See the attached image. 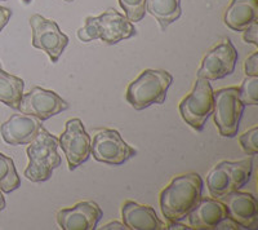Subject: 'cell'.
Masks as SVG:
<instances>
[{
    "label": "cell",
    "mask_w": 258,
    "mask_h": 230,
    "mask_svg": "<svg viewBox=\"0 0 258 230\" xmlns=\"http://www.w3.org/2000/svg\"><path fill=\"white\" fill-rule=\"evenodd\" d=\"M136 34L137 30L125 16L115 9H107L97 17H87L84 26L78 31V38L84 43L101 39L106 44L114 45Z\"/></svg>",
    "instance_id": "2"
},
{
    "label": "cell",
    "mask_w": 258,
    "mask_h": 230,
    "mask_svg": "<svg viewBox=\"0 0 258 230\" xmlns=\"http://www.w3.org/2000/svg\"><path fill=\"white\" fill-rule=\"evenodd\" d=\"M146 12L155 17L160 29L164 31L181 17V0H146Z\"/></svg>",
    "instance_id": "19"
},
{
    "label": "cell",
    "mask_w": 258,
    "mask_h": 230,
    "mask_svg": "<svg viewBox=\"0 0 258 230\" xmlns=\"http://www.w3.org/2000/svg\"><path fill=\"white\" fill-rule=\"evenodd\" d=\"M123 222L131 230H164L167 224L161 221L151 206L126 201L121 207Z\"/></svg>",
    "instance_id": "16"
},
{
    "label": "cell",
    "mask_w": 258,
    "mask_h": 230,
    "mask_svg": "<svg viewBox=\"0 0 258 230\" xmlns=\"http://www.w3.org/2000/svg\"><path fill=\"white\" fill-rule=\"evenodd\" d=\"M103 212L96 202L84 201L57 212V222L63 230H93Z\"/></svg>",
    "instance_id": "14"
},
{
    "label": "cell",
    "mask_w": 258,
    "mask_h": 230,
    "mask_svg": "<svg viewBox=\"0 0 258 230\" xmlns=\"http://www.w3.org/2000/svg\"><path fill=\"white\" fill-rule=\"evenodd\" d=\"M40 121L27 114H13L0 126V133L8 145H27L36 139L43 130Z\"/></svg>",
    "instance_id": "15"
},
{
    "label": "cell",
    "mask_w": 258,
    "mask_h": 230,
    "mask_svg": "<svg viewBox=\"0 0 258 230\" xmlns=\"http://www.w3.org/2000/svg\"><path fill=\"white\" fill-rule=\"evenodd\" d=\"M119 4L131 22H140L146 15V0H119Z\"/></svg>",
    "instance_id": "23"
},
{
    "label": "cell",
    "mask_w": 258,
    "mask_h": 230,
    "mask_svg": "<svg viewBox=\"0 0 258 230\" xmlns=\"http://www.w3.org/2000/svg\"><path fill=\"white\" fill-rule=\"evenodd\" d=\"M227 210V216L244 229L255 230L258 226L257 199L250 193L232 192L218 198Z\"/></svg>",
    "instance_id": "13"
},
{
    "label": "cell",
    "mask_w": 258,
    "mask_h": 230,
    "mask_svg": "<svg viewBox=\"0 0 258 230\" xmlns=\"http://www.w3.org/2000/svg\"><path fill=\"white\" fill-rule=\"evenodd\" d=\"M217 229H234L235 230V229H240V226H239L234 220H231V218L227 216V217L223 218L222 221L217 225Z\"/></svg>",
    "instance_id": "28"
},
{
    "label": "cell",
    "mask_w": 258,
    "mask_h": 230,
    "mask_svg": "<svg viewBox=\"0 0 258 230\" xmlns=\"http://www.w3.org/2000/svg\"><path fill=\"white\" fill-rule=\"evenodd\" d=\"M213 118L222 137H234L243 117L244 103L239 97L238 87H229L213 92Z\"/></svg>",
    "instance_id": "6"
},
{
    "label": "cell",
    "mask_w": 258,
    "mask_h": 230,
    "mask_svg": "<svg viewBox=\"0 0 258 230\" xmlns=\"http://www.w3.org/2000/svg\"><path fill=\"white\" fill-rule=\"evenodd\" d=\"M258 20V0H231L223 21L234 31H244Z\"/></svg>",
    "instance_id": "18"
},
{
    "label": "cell",
    "mask_w": 258,
    "mask_h": 230,
    "mask_svg": "<svg viewBox=\"0 0 258 230\" xmlns=\"http://www.w3.org/2000/svg\"><path fill=\"white\" fill-rule=\"evenodd\" d=\"M21 186V179L16 171L12 158L0 153V190L12 193Z\"/></svg>",
    "instance_id": "21"
},
{
    "label": "cell",
    "mask_w": 258,
    "mask_h": 230,
    "mask_svg": "<svg viewBox=\"0 0 258 230\" xmlns=\"http://www.w3.org/2000/svg\"><path fill=\"white\" fill-rule=\"evenodd\" d=\"M213 89L209 80L198 78L192 91L179 102L182 119L195 131H203L213 112Z\"/></svg>",
    "instance_id": "7"
},
{
    "label": "cell",
    "mask_w": 258,
    "mask_h": 230,
    "mask_svg": "<svg viewBox=\"0 0 258 230\" xmlns=\"http://www.w3.org/2000/svg\"><path fill=\"white\" fill-rule=\"evenodd\" d=\"M31 2H32V0H24L25 4H29V3H31Z\"/></svg>",
    "instance_id": "31"
},
{
    "label": "cell",
    "mask_w": 258,
    "mask_h": 230,
    "mask_svg": "<svg viewBox=\"0 0 258 230\" xmlns=\"http://www.w3.org/2000/svg\"><path fill=\"white\" fill-rule=\"evenodd\" d=\"M6 208V199L3 197V193L0 190V211H3Z\"/></svg>",
    "instance_id": "30"
},
{
    "label": "cell",
    "mask_w": 258,
    "mask_h": 230,
    "mask_svg": "<svg viewBox=\"0 0 258 230\" xmlns=\"http://www.w3.org/2000/svg\"><path fill=\"white\" fill-rule=\"evenodd\" d=\"M101 229H105V230H109V229H128V227L125 226L124 224H120V222H110V224L105 225V226H102Z\"/></svg>",
    "instance_id": "29"
},
{
    "label": "cell",
    "mask_w": 258,
    "mask_h": 230,
    "mask_svg": "<svg viewBox=\"0 0 258 230\" xmlns=\"http://www.w3.org/2000/svg\"><path fill=\"white\" fill-rule=\"evenodd\" d=\"M11 17H12V11L9 8H6V7L0 6V31L7 26Z\"/></svg>",
    "instance_id": "27"
},
{
    "label": "cell",
    "mask_w": 258,
    "mask_h": 230,
    "mask_svg": "<svg viewBox=\"0 0 258 230\" xmlns=\"http://www.w3.org/2000/svg\"><path fill=\"white\" fill-rule=\"evenodd\" d=\"M203 179L199 174H186L174 177L161 190L160 208L168 222L185 220L202 199Z\"/></svg>",
    "instance_id": "1"
},
{
    "label": "cell",
    "mask_w": 258,
    "mask_h": 230,
    "mask_svg": "<svg viewBox=\"0 0 258 230\" xmlns=\"http://www.w3.org/2000/svg\"><path fill=\"white\" fill-rule=\"evenodd\" d=\"M257 35H258V24H257V21H255V22H253L249 27H246V29L244 30V40H245L246 43H252V44L258 45Z\"/></svg>",
    "instance_id": "26"
},
{
    "label": "cell",
    "mask_w": 258,
    "mask_h": 230,
    "mask_svg": "<svg viewBox=\"0 0 258 230\" xmlns=\"http://www.w3.org/2000/svg\"><path fill=\"white\" fill-rule=\"evenodd\" d=\"M238 52L230 39H225L212 48L203 59L198 78L207 80H217L231 75L238 62Z\"/></svg>",
    "instance_id": "12"
},
{
    "label": "cell",
    "mask_w": 258,
    "mask_h": 230,
    "mask_svg": "<svg viewBox=\"0 0 258 230\" xmlns=\"http://www.w3.org/2000/svg\"><path fill=\"white\" fill-rule=\"evenodd\" d=\"M91 137L80 119H70L66 122V130L58 140V145L68 158L69 169L78 168L87 162L91 155Z\"/></svg>",
    "instance_id": "10"
},
{
    "label": "cell",
    "mask_w": 258,
    "mask_h": 230,
    "mask_svg": "<svg viewBox=\"0 0 258 230\" xmlns=\"http://www.w3.org/2000/svg\"><path fill=\"white\" fill-rule=\"evenodd\" d=\"M25 82L21 78L8 74L0 69V102L18 110L21 98L24 95Z\"/></svg>",
    "instance_id": "20"
},
{
    "label": "cell",
    "mask_w": 258,
    "mask_h": 230,
    "mask_svg": "<svg viewBox=\"0 0 258 230\" xmlns=\"http://www.w3.org/2000/svg\"><path fill=\"white\" fill-rule=\"evenodd\" d=\"M187 217L192 229L213 230L217 229V225L227 217V210L225 204L218 199L202 198Z\"/></svg>",
    "instance_id": "17"
},
{
    "label": "cell",
    "mask_w": 258,
    "mask_h": 230,
    "mask_svg": "<svg viewBox=\"0 0 258 230\" xmlns=\"http://www.w3.org/2000/svg\"><path fill=\"white\" fill-rule=\"evenodd\" d=\"M30 144L27 148L29 165L25 169V176L32 183L49 180L53 171L58 168L62 162L57 153L58 139L43 128Z\"/></svg>",
    "instance_id": "4"
},
{
    "label": "cell",
    "mask_w": 258,
    "mask_h": 230,
    "mask_svg": "<svg viewBox=\"0 0 258 230\" xmlns=\"http://www.w3.org/2000/svg\"><path fill=\"white\" fill-rule=\"evenodd\" d=\"M258 127H253L248 132H244L239 137V142H240L241 148H243L244 153L248 155H255L258 153Z\"/></svg>",
    "instance_id": "24"
},
{
    "label": "cell",
    "mask_w": 258,
    "mask_h": 230,
    "mask_svg": "<svg viewBox=\"0 0 258 230\" xmlns=\"http://www.w3.org/2000/svg\"><path fill=\"white\" fill-rule=\"evenodd\" d=\"M68 109V101L59 97L56 92L48 91L41 87H34L29 93L22 95L18 106V110L22 114L35 117L40 122L47 121Z\"/></svg>",
    "instance_id": "11"
},
{
    "label": "cell",
    "mask_w": 258,
    "mask_h": 230,
    "mask_svg": "<svg viewBox=\"0 0 258 230\" xmlns=\"http://www.w3.org/2000/svg\"><path fill=\"white\" fill-rule=\"evenodd\" d=\"M64 2H68V3H71V2H74V0H64Z\"/></svg>",
    "instance_id": "32"
},
{
    "label": "cell",
    "mask_w": 258,
    "mask_h": 230,
    "mask_svg": "<svg viewBox=\"0 0 258 230\" xmlns=\"http://www.w3.org/2000/svg\"><path fill=\"white\" fill-rule=\"evenodd\" d=\"M0 69H2V62H0Z\"/></svg>",
    "instance_id": "33"
},
{
    "label": "cell",
    "mask_w": 258,
    "mask_h": 230,
    "mask_svg": "<svg viewBox=\"0 0 258 230\" xmlns=\"http://www.w3.org/2000/svg\"><path fill=\"white\" fill-rule=\"evenodd\" d=\"M173 77L165 70L146 69L126 88V101L133 109L144 110L151 105L165 102Z\"/></svg>",
    "instance_id": "3"
},
{
    "label": "cell",
    "mask_w": 258,
    "mask_h": 230,
    "mask_svg": "<svg viewBox=\"0 0 258 230\" xmlns=\"http://www.w3.org/2000/svg\"><path fill=\"white\" fill-rule=\"evenodd\" d=\"M252 169V156L238 162L223 160L214 165L207 176V186L211 197L218 199L222 195L240 190L249 183Z\"/></svg>",
    "instance_id": "5"
},
{
    "label": "cell",
    "mask_w": 258,
    "mask_h": 230,
    "mask_svg": "<svg viewBox=\"0 0 258 230\" xmlns=\"http://www.w3.org/2000/svg\"><path fill=\"white\" fill-rule=\"evenodd\" d=\"M258 77H246L241 87L239 88V97L244 106H255L258 103Z\"/></svg>",
    "instance_id": "22"
},
{
    "label": "cell",
    "mask_w": 258,
    "mask_h": 230,
    "mask_svg": "<svg viewBox=\"0 0 258 230\" xmlns=\"http://www.w3.org/2000/svg\"><path fill=\"white\" fill-rule=\"evenodd\" d=\"M30 26L32 30V47L45 52L50 61L56 64L63 53L64 48L68 47V35L62 33L54 21L48 20L40 15L31 16Z\"/></svg>",
    "instance_id": "8"
},
{
    "label": "cell",
    "mask_w": 258,
    "mask_h": 230,
    "mask_svg": "<svg viewBox=\"0 0 258 230\" xmlns=\"http://www.w3.org/2000/svg\"><path fill=\"white\" fill-rule=\"evenodd\" d=\"M2 2H7V0H2Z\"/></svg>",
    "instance_id": "34"
},
{
    "label": "cell",
    "mask_w": 258,
    "mask_h": 230,
    "mask_svg": "<svg viewBox=\"0 0 258 230\" xmlns=\"http://www.w3.org/2000/svg\"><path fill=\"white\" fill-rule=\"evenodd\" d=\"M244 70L246 77H258V52H254L245 60Z\"/></svg>",
    "instance_id": "25"
},
{
    "label": "cell",
    "mask_w": 258,
    "mask_h": 230,
    "mask_svg": "<svg viewBox=\"0 0 258 230\" xmlns=\"http://www.w3.org/2000/svg\"><path fill=\"white\" fill-rule=\"evenodd\" d=\"M91 154L97 162L121 165L137 154L115 130L98 131L91 144Z\"/></svg>",
    "instance_id": "9"
}]
</instances>
